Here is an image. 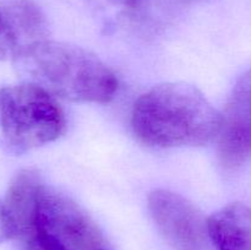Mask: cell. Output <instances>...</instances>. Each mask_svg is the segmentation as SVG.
<instances>
[{"instance_id": "1", "label": "cell", "mask_w": 251, "mask_h": 250, "mask_svg": "<svg viewBox=\"0 0 251 250\" xmlns=\"http://www.w3.org/2000/svg\"><path fill=\"white\" fill-rule=\"evenodd\" d=\"M12 239L51 250H114L97 223L65 194L44 184L36 169L12 178L4 200Z\"/></svg>"}, {"instance_id": "2", "label": "cell", "mask_w": 251, "mask_h": 250, "mask_svg": "<svg viewBox=\"0 0 251 250\" xmlns=\"http://www.w3.org/2000/svg\"><path fill=\"white\" fill-rule=\"evenodd\" d=\"M131 126L149 146H203L217 139L221 113L194 86L166 82L140 96L132 108Z\"/></svg>"}, {"instance_id": "3", "label": "cell", "mask_w": 251, "mask_h": 250, "mask_svg": "<svg viewBox=\"0 0 251 250\" xmlns=\"http://www.w3.org/2000/svg\"><path fill=\"white\" fill-rule=\"evenodd\" d=\"M32 82L73 102L107 103L118 90L115 74L91 51L48 39L17 61Z\"/></svg>"}, {"instance_id": "4", "label": "cell", "mask_w": 251, "mask_h": 250, "mask_svg": "<svg viewBox=\"0 0 251 250\" xmlns=\"http://www.w3.org/2000/svg\"><path fill=\"white\" fill-rule=\"evenodd\" d=\"M65 113L48 90L32 81L0 87V134L6 149L25 153L58 140Z\"/></svg>"}, {"instance_id": "5", "label": "cell", "mask_w": 251, "mask_h": 250, "mask_svg": "<svg viewBox=\"0 0 251 250\" xmlns=\"http://www.w3.org/2000/svg\"><path fill=\"white\" fill-rule=\"evenodd\" d=\"M149 208L159 232L174 250H215L207 220L188 199L158 189L150 194Z\"/></svg>"}, {"instance_id": "6", "label": "cell", "mask_w": 251, "mask_h": 250, "mask_svg": "<svg viewBox=\"0 0 251 250\" xmlns=\"http://www.w3.org/2000/svg\"><path fill=\"white\" fill-rule=\"evenodd\" d=\"M217 140L218 157L226 169L251 161V69L238 78L228 97Z\"/></svg>"}, {"instance_id": "7", "label": "cell", "mask_w": 251, "mask_h": 250, "mask_svg": "<svg viewBox=\"0 0 251 250\" xmlns=\"http://www.w3.org/2000/svg\"><path fill=\"white\" fill-rule=\"evenodd\" d=\"M48 36L46 16L32 0H0V61L17 63Z\"/></svg>"}, {"instance_id": "8", "label": "cell", "mask_w": 251, "mask_h": 250, "mask_svg": "<svg viewBox=\"0 0 251 250\" xmlns=\"http://www.w3.org/2000/svg\"><path fill=\"white\" fill-rule=\"evenodd\" d=\"M215 250H251V208L230 203L207 218Z\"/></svg>"}, {"instance_id": "9", "label": "cell", "mask_w": 251, "mask_h": 250, "mask_svg": "<svg viewBox=\"0 0 251 250\" xmlns=\"http://www.w3.org/2000/svg\"><path fill=\"white\" fill-rule=\"evenodd\" d=\"M100 7H114L122 11H132L142 4L144 0H91Z\"/></svg>"}, {"instance_id": "10", "label": "cell", "mask_w": 251, "mask_h": 250, "mask_svg": "<svg viewBox=\"0 0 251 250\" xmlns=\"http://www.w3.org/2000/svg\"><path fill=\"white\" fill-rule=\"evenodd\" d=\"M9 239H12V229L11 225H10L9 217H7L4 201L0 200V244Z\"/></svg>"}, {"instance_id": "11", "label": "cell", "mask_w": 251, "mask_h": 250, "mask_svg": "<svg viewBox=\"0 0 251 250\" xmlns=\"http://www.w3.org/2000/svg\"><path fill=\"white\" fill-rule=\"evenodd\" d=\"M21 245L24 250H51L49 249V248L38 244V243L36 242H24L21 243Z\"/></svg>"}]
</instances>
